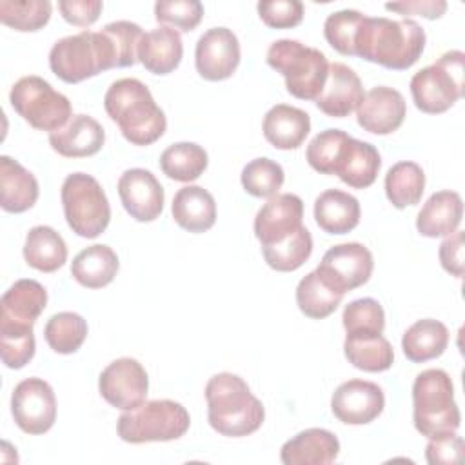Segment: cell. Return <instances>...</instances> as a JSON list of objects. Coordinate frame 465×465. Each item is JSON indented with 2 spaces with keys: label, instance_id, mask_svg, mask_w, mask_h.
Returning <instances> with one entry per match:
<instances>
[{
  "label": "cell",
  "instance_id": "27",
  "mask_svg": "<svg viewBox=\"0 0 465 465\" xmlns=\"http://www.w3.org/2000/svg\"><path fill=\"white\" fill-rule=\"evenodd\" d=\"M174 222L189 232H205L216 222V202L200 185H185L176 191L171 205Z\"/></svg>",
  "mask_w": 465,
  "mask_h": 465
},
{
  "label": "cell",
  "instance_id": "26",
  "mask_svg": "<svg viewBox=\"0 0 465 465\" xmlns=\"http://www.w3.org/2000/svg\"><path fill=\"white\" fill-rule=\"evenodd\" d=\"M38 182L11 156H0V205L7 213H24L38 200Z\"/></svg>",
  "mask_w": 465,
  "mask_h": 465
},
{
  "label": "cell",
  "instance_id": "33",
  "mask_svg": "<svg viewBox=\"0 0 465 465\" xmlns=\"http://www.w3.org/2000/svg\"><path fill=\"white\" fill-rule=\"evenodd\" d=\"M380 167L381 158L378 149L369 142L352 138L336 176L352 189H367L374 183Z\"/></svg>",
  "mask_w": 465,
  "mask_h": 465
},
{
  "label": "cell",
  "instance_id": "50",
  "mask_svg": "<svg viewBox=\"0 0 465 465\" xmlns=\"http://www.w3.org/2000/svg\"><path fill=\"white\" fill-rule=\"evenodd\" d=\"M463 240H465L463 231L456 229L452 234H449L441 242L438 251L441 267L456 278L463 276Z\"/></svg>",
  "mask_w": 465,
  "mask_h": 465
},
{
  "label": "cell",
  "instance_id": "44",
  "mask_svg": "<svg viewBox=\"0 0 465 465\" xmlns=\"http://www.w3.org/2000/svg\"><path fill=\"white\" fill-rule=\"evenodd\" d=\"M341 322L347 334H381L385 312L374 298H360L343 309Z\"/></svg>",
  "mask_w": 465,
  "mask_h": 465
},
{
  "label": "cell",
  "instance_id": "10",
  "mask_svg": "<svg viewBox=\"0 0 465 465\" xmlns=\"http://www.w3.org/2000/svg\"><path fill=\"white\" fill-rule=\"evenodd\" d=\"M9 102L13 109L38 131L53 133L73 116L69 98L54 91L47 80L35 74L22 76L15 82Z\"/></svg>",
  "mask_w": 465,
  "mask_h": 465
},
{
  "label": "cell",
  "instance_id": "13",
  "mask_svg": "<svg viewBox=\"0 0 465 465\" xmlns=\"http://www.w3.org/2000/svg\"><path fill=\"white\" fill-rule=\"evenodd\" d=\"M98 391L109 405L131 411L145 401L149 378L138 360L118 358L100 372Z\"/></svg>",
  "mask_w": 465,
  "mask_h": 465
},
{
  "label": "cell",
  "instance_id": "37",
  "mask_svg": "<svg viewBox=\"0 0 465 465\" xmlns=\"http://www.w3.org/2000/svg\"><path fill=\"white\" fill-rule=\"evenodd\" d=\"M351 140L352 136L341 129H325L309 142L305 158L316 173L338 174Z\"/></svg>",
  "mask_w": 465,
  "mask_h": 465
},
{
  "label": "cell",
  "instance_id": "34",
  "mask_svg": "<svg viewBox=\"0 0 465 465\" xmlns=\"http://www.w3.org/2000/svg\"><path fill=\"white\" fill-rule=\"evenodd\" d=\"M207 151L194 142H178L160 154L162 173L174 182H193L207 169Z\"/></svg>",
  "mask_w": 465,
  "mask_h": 465
},
{
  "label": "cell",
  "instance_id": "32",
  "mask_svg": "<svg viewBox=\"0 0 465 465\" xmlns=\"http://www.w3.org/2000/svg\"><path fill=\"white\" fill-rule=\"evenodd\" d=\"M343 352L352 367L365 372H383L394 361L392 345L381 334H347Z\"/></svg>",
  "mask_w": 465,
  "mask_h": 465
},
{
  "label": "cell",
  "instance_id": "19",
  "mask_svg": "<svg viewBox=\"0 0 465 465\" xmlns=\"http://www.w3.org/2000/svg\"><path fill=\"white\" fill-rule=\"evenodd\" d=\"M363 87L360 76L345 64H329V73L320 96L314 100L316 107L332 118L349 116L363 100Z\"/></svg>",
  "mask_w": 465,
  "mask_h": 465
},
{
  "label": "cell",
  "instance_id": "25",
  "mask_svg": "<svg viewBox=\"0 0 465 465\" xmlns=\"http://www.w3.org/2000/svg\"><path fill=\"white\" fill-rule=\"evenodd\" d=\"M463 202L456 191H438L429 196L416 218L421 236L440 238L452 234L461 223Z\"/></svg>",
  "mask_w": 465,
  "mask_h": 465
},
{
  "label": "cell",
  "instance_id": "22",
  "mask_svg": "<svg viewBox=\"0 0 465 465\" xmlns=\"http://www.w3.org/2000/svg\"><path fill=\"white\" fill-rule=\"evenodd\" d=\"M340 454L338 438L327 429H305L282 445L280 460L285 465H329Z\"/></svg>",
  "mask_w": 465,
  "mask_h": 465
},
{
  "label": "cell",
  "instance_id": "4",
  "mask_svg": "<svg viewBox=\"0 0 465 465\" xmlns=\"http://www.w3.org/2000/svg\"><path fill=\"white\" fill-rule=\"evenodd\" d=\"M412 420L416 430L432 440L460 429L461 414L454 401V385L443 369L421 371L412 383Z\"/></svg>",
  "mask_w": 465,
  "mask_h": 465
},
{
  "label": "cell",
  "instance_id": "15",
  "mask_svg": "<svg viewBox=\"0 0 465 465\" xmlns=\"http://www.w3.org/2000/svg\"><path fill=\"white\" fill-rule=\"evenodd\" d=\"M383 407L381 387L367 380L343 381L331 398L332 414L347 425H367L383 412Z\"/></svg>",
  "mask_w": 465,
  "mask_h": 465
},
{
  "label": "cell",
  "instance_id": "38",
  "mask_svg": "<svg viewBox=\"0 0 465 465\" xmlns=\"http://www.w3.org/2000/svg\"><path fill=\"white\" fill-rule=\"evenodd\" d=\"M267 265L278 272H291L300 269L312 252V236L305 225L282 242L262 247Z\"/></svg>",
  "mask_w": 465,
  "mask_h": 465
},
{
  "label": "cell",
  "instance_id": "47",
  "mask_svg": "<svg viewBox=\"0 0 465 465\" xmlns=\"http://www.w3.org/2000/svg\"><path fill=\"white\" fill-rule=\"evenodd\" d=\"M262 22L272 29H291L303 20V4L298 0H267L256 5Z\"/></svg>",
  "mask_w": 465,
  "mask_h": 465
},
{
  "label": "cell",
  "instance_id": "6",
  "mask_svg": "<svg viewBox=\"0 0 465 465\" xmlns=\"http://www.w3.org/2000/svg\"><path fill=\"white\" fill-rule=\"evenodd\" d=\"M267 64L285 78L287 91L300 100H316L325 85L327 56L298 40L282 38L267 49Z\"/></svg>",
  "mask_w": 465,
  "mask_h": 465
},
{
  "label": "cell",
  "instance_id": "51",
  "mask_svg": "<svg viewBox=\"0 0 465 465\" xmlns=\"http://www.w3.org/2000/svg\"><path fill=\"white\" fill-rule=\"evenodd\" d=\"M387 11H394L398 15H420L429 20L440 18L447 11L445 0H405V2H387Z\"/></svg>",
  "mask_w": 465,
  "mask_h": 465
},
{
  "label": "cell",
  "instance_id": "16",
  "mask_svg": "<svg viewBox=\"0 0 465 465\" xmlns=\"http://www.w3.org/2000/svg\"><path fill=\"white\" fill-rule=\"evenodd\" d=\"M118 196L136 222H153L163 211V187L151 171L142 167L127 169L120 176Z\"/></svg>",
  "mask_w": 465,
  "mask_h": 465
},
{
  "label": "cell",
  "instance_id": "8",
  "mask_svg": "<svg viewBox=\"0 0 465 465\" xmlns=\"http://www.w3.org/2000/svg\"><path fill=\"white\" fill-rule=\"evenodd\" d=\"M191 425L187 409L173 400L143 401L125 411L116 423L118 436L127 443L171 441L182 438Z\"/></svg>",
  "mask_w": 465,
  "mask_h": 465
},
{
  "label": "cell",
  "instance_id": "48",
  "mask_svg": "<svg viewBox=\"0 0 465 465\" xmlns=\"http://www.w3.org/2000/svg\"><path fill=\"white\" fill-rule=\"evenodd\" d=\"M58 9L65 22L80 27H89L98 20L104 4L100 0H62L58 2Z\"/></svg>",
  "mask_w": 465,
  "mask_h": 465
},
{
  "label": "cell",
  "instance_id": "9",
  "mask_svg": "<svg viewBox=\"0 0 465 465\" xmlns=\"http://www.w3.org/2000/svg\"><path fill=\"white\" fill-rule=\"evenodd\" d=\"M67 225L82 238L100 236L111 220L109 200L98 180L85 173L69 174L60 191Z\"/></svg>",
  "mask_w": 465,
  "mask_h": 465
},
{
  "label": "cell",
  "instance_id": "35",
  "mask_svg": "<svg viewBox=\"0 0 465 465\" xmlns=\"http://www.w3.org/2000/svg\"><path fill=\"white\" fill-rule=\"evenodd\" d=\"M425 191V174L416 162H398L385 174V194L396 209L416 205Z\"/></svg>",
  "mask_w": 465,
  "mask_h": 465
},
{
  "label": "cell",
  "instance_id": "45",
  "mask_svg": "<svg viewBox=\"0 0 465 465\" xmlns=\"http://www.w3.org/2000/svg\"><path fill=\"white\" fill-rule=\"evenodd\" d=\"M203 16V5L198 0H160L154 4V18L178 31H193Z\"/></svg>",
  "mask_w": 465,
  "mask_h": 465
},
{
  "label": "cell",
  "instance_id": "36",
  "mask_svg": "<svg viewBox=\"0 0 465 465\" xmlns=\"http://www.w3.org/2000/svg\"><path fill=\"white\" fill-rule=\"evenodd\" d=\"M343 294L332 289L316 269L305 274L296 287V303L298 309L312 320H322L331 316L341 303Z\"/></svg>",
  "mask_w": 465,
  "mask_h": 465
},
{
  "label": "cell",
  "instance_id": "28",
  "mask_svg": "<svg viewBox=\"0 0 465 465\" xmlns=\"http://www.w3.org/2000/svg\"><path fill=\"white\" fill-rule=\"evenodd\" d=\"M360 202L340 189H327L314 200V220L327 234H347L360 223Z\"/></svg>",
  "mask_w": 465,
  "mask_h": 465
},
{
  "label": "cell",
  "instance_id": "7",
  "mask_svg": "<svg viewBox=\"0 0 465 465\" xmlns=\"http://www.w3.org/2000/svg\"><path fill=\"white\" fill-rule=\"evenodd\" d=\"M465 54L458 49L443 53L434 64L420 69L411 78L414 105L429 114L450 109L465 91Z\"/></svg>",
  "mask_w": 465,
  "mask_h": 465
},
{
  "label": "cell",
  "instance_id": "21",
  "mask_svg": "<svg viewBox=\"0 0 465 465\" xmlns=\"http://www.w3.org/2000/svg\"><path fill=\"white\" fill-rule=\"evenodd\" d=\"M47 305L42 283L31 278L16 280L0 300V323L33 327Z\"/></svg>",
  "mask_w": 465,
  "mask_h": 465
},
{
  "label": "cell",
  "instance_id": "40",
  "mask_svg": "<svg viewBox=\"0 0 465 465\" xmlns=\"http://www.w3.org/2000/svg\"><path fill=\"white\" fill-rule=\"evenodd\" d=\"M51 11L49 0H2L0 22L16 31L33 33L49 22Z\"/></svg>",
  "mask_w": 465,
  "mask_h": 465
},
{
  "label": "cell",
  "instance_id": "42",
  "mask_svg": "<svg viewBox=\"0 0 465 465\" xmlns=\"http://www.w3.org/2000/svg\"><path fill=\"white\" fill-rule=\"evenodd\" d=\"M285 180L282 165L271 158H254L242 169V185L254 198L278 194Z\"/></svg>",
  "mask_w": 465,
  "mask_h": 465
},
{
  "label": "cell",
  "instance_id": "49",
  "mask_svg": "<svg viewBox=\"0 0 465 465\" xmlns=\"http://www.w3.org/2000/svg\"><path fill=\"white\" fill-rule=\"evenodd\" d=\"M461 452H463V440L456 432H450L441 438H432L427 443L425 458L430 465L456 463L461 460Z\"/></svg>",
  "mask_w": 465,
  "mask_h": 465
},
{
  "label": "cell",
  "instance_id": "18",
  "mask_svg": "<svg viewBox=\"0 0 465 465\" xmlns=\"http://www.w3.org/2000/svg\"><path fill=\"white\" fill-rule=\"evenodd\" d=\"M407 114V104L398 89L378 85L363 94L356 107L358 125L372 134H391L400 129Z\"/></svg>",
  "mask_w": 465,
  "mask_h": 465
},
{
  "label": "cell",
  "instance_id": "23",
  "mask_svg": "<svg viewBox=\"0 0 465 465\" xmlns=\"http://www.w3.org/2000/svg\"><path fill=\"white\" fill-rule=\"evenodd\" d=\"M262 129L265 140L272 147L291 151L298 149L305 142L311 131V118L303 109L287 104H276L265 113Z\"/></svg>",
  "mask_w": 465,
  "mask_h": 465
},
{
  "label": "cell",
  "instance_id": "41",
  "mask_svg": "<svg viewBox=\"0 0 465 465\" xmlns=\"http://www.w3.org/2000/svg\"><path fill=\"white\" fill-rule=\"evenodd\" d=\"M365 15L356 9H341L331 13L323 24L325 40L332 49L345 56H356V44Z\"/></svg>",
  "mask_w": 465,
  "mask_h": 465
},
{
  "label": "cell",
  "instance_id": "17",
  "mask_svg": "<svg viewBox=\"0 0 465 465\" xmlns=\"http://www.w3.org/2000/svg\"><path fill=\"white\" fill-rule=\"evenodd\" d=\"M303 202L300 196L283 193L271 196L254 216V236L262 247L282 242L303 223Z\"/></svg>",
  "mask_w": 465,
  "mask_h": 465
},
{
  "label": "cell",
  "instance_id": "20",
  "mask_svg": "<svg viewBox=\"0 0 465 465\" xmlns=\"http://www.w3.org/2000/svg\"><path fill=\"white\" fill-rule=\"evenodd\" d=\"M105 142L104 127L89 114H73L65 125L49 133L53 151L65 158L96 154Z\"/></svg>",
  "mask_w": 465,
  "mask_h": 465
},
{
  "label": "cell",
  "instance_id": "1",
  "mask_svg": "<svg viewBox=\"0 0 465 465\" xmlns=\"http://www.w3.org/2000/svg\"><path fill=\"white\" fill-rule=\"evenodd\" d=\"M423 49L425 31L418 22L411 18L365 16L356 44V56L387 69L405 71L420 60Z\"/></svg>",
  "mask_w": 465,
  "mask_h": 465
},
{
  "label": "cell",
  "instance_id": "31",
  "mask_svg": "<svg viewBox=\"0 0 465 465\" xmlns=\"http://www.w3.org/2000/svg\"><path fill=\"white\" fill-rule=\"evenodd\" d=\"M22 252L25 263L42 272H54L67 260V245L64 238L49 225L29 229Z\"/></svg>",
  "mask_w": 465,
  "mask_h": 465
},
{
  "label": "cell",
  "instance_id": "24",
  "mask_svg": "<svg viewBox=\"0 0 465 465\" xmlns=\"http://www.w3.org/2000/svg\"><path fill=\"white\" fill-rule=\"evenodd\" d=\"M183 56V44L178 31L162 25L143 33L138 45V62L153 74L173 73Z\"/></svg>",
  "mask_w": 465,
  "mask_h": 465
},
{
  "label": "cell",
  "instance_id": "14",
  "mask_svg": "<svg viewBox=\"0 0 465 465\" xmlns=\"http://www.w3.org/2000/svg\"><path fill=\"white\" fill-rule=\"evenodd\" d=\"M240 64V42L227 27H211L196 42L194 65L202 78L220 82L232 76Z\"/></svg>",
  "mask_w": 465,
  "mask_h": 465
},
{
  "label": "cell",
  "instance_id": "30",
  "mask_svg": "<svg viewBox=\"0 0 465 465\" xmlns=\"http://www.w3.org/2000/svg\"><path fill=\"white\" fill-rule=\"evenodd\" d=\"M449 345V329L432 318H423L412 323L401 338V349L412 363L434 360L445 352Z\"/></svg>",
  "mask_w": 465,
  "mask_h": 465
},
{
  "label": "cell",
  "instance_id": "39",
  "mask_svg": "<svg viewBox=\"0 0 465 465\" xmlns=\"http://www.w3.org/2000/svg\"><path fill=\"white\" fill-rule=\"evenodd\" d=\"M44 338L54 352L73 354L87 338V322L78 312H56L47 320Z\"/></svg>",
  "mask_w": 465,
  "mask_h": 465
},
{
  "label": "cell",
  "instance_id": "2",
  "mask_svg": "<svg viewBox=\"0 0 465 465\" xmlns=\"http://www.w3.org/2000/svg\"><path fill=\"white\" fill-rule=\"evenodd\" d=\"M105 113L127 142L151 145L165 133L167 120L154 102L149 87L138 78H120L109 85L104 96Z\"/></svg>",
  "mask_w": 465,
  "mask_h": 465
},
{
  "label": "cell",
  "instance_id": "3",
  "mask_svg": "<svg viewBox=\"0 0 465 465\" xmlns=\"http://www.w3.org/2000/svg\"><path fill=\"white\" fill-rule=\"evenodd\" d=\"M205 400L209 425L222 436H249L256 432L265 420L262 401L238 374H214L205 385Z\"/></svg>",
  "mask_w": 465,
  "mask_h": 465
},
{
  "label": "cell",
  "instance_id": "43",
  "mask_svg": "<svg viewBox=\"0 0 465 465\" xmlns=\"http://www.w3.org/2000/svg\"><path fill=\"white\" fill-rule=\"evenodd\" d=\"M35 349L33 327L0 323V354L5 367L15 371L25 367L33 360Z\"/></svg>",
  "mask_w": 465,
  "mask_h": 465
},
{
  "label": "cell",
  "instance_id": "5",
  "mask_svg": "<svg viewBox=\"0 0 465 465\" xmlns=\"http://www.w3.org/2000/svg\"><path fill=\"white\" fill-rule=\"evenodd\" d=\"M51 71L65 84H78L116 67V56L104 31H82L54 42L49 51Z\"/></svg>",
  "mask_w": 465,
  "mask_h": 465
},
{
  "label": "cell",
  "instance_id": "46",
  "mask_svg": "<svg viewBox=\"0 0 465 465\" xmlns=\"http://www.w3.org/2000/svg\"><path fill=\"white\" fill-rule=\"evenodd\" d=\"M102 31L113 44L116 67H129L138 62V45L143 36V31L138 24L129 20H116L107 24Z\"/></svg>",
  "mask_w": 465,
  "mask_h": 465
},
{
  "label": "cell",
  "instance_id": "12",
  "mask_svg": "<svg viewBox=\"0 0 465 465\" xmlns=\"http://www.w3.org/2000/svg\"><path fill=\"white\" fill-rule=\"evenodd\" d=\"M11 414L25 434H44L56 420V398L53 387L42 378L22 380L11 396Z\"/></svg>",
  "mask_w": 465,
  "mask_h": 465
},
{
  "label": "cell",
  "instance_id": "11",
  "mask_svg": "<svg viewBox=\"0 0 465 465\" xmlns=\"http://www.w3.org/2000/svg\"><path fill=\"white\" fill-rule=\"evenodd\" d=\"M372 269L374 260L371 251L363 243L347 242L331 247L323 254L320 265L316 267V272L332 289L345 294L367 283L372 274Z\"/></svg>",
  "mask_w": 465,
  "mask_h": 465
},
{
  "label": "cell",
  "instance_id": "29",
  "mask_svg": "<svg viewBox=\"0 0 465 465\" xmlns=\"http://www.w3.org/2000/svg\"><path fill=\"white\" fill-rule=\"evenodd\" d=\"M120 262L116 252L104 243H94L80 251L71 263V276L87 289H102L109 285L116 272Z\"/></svg>",
  "mask_w": 465,
  "mask_h": 465
}]
</instances>
